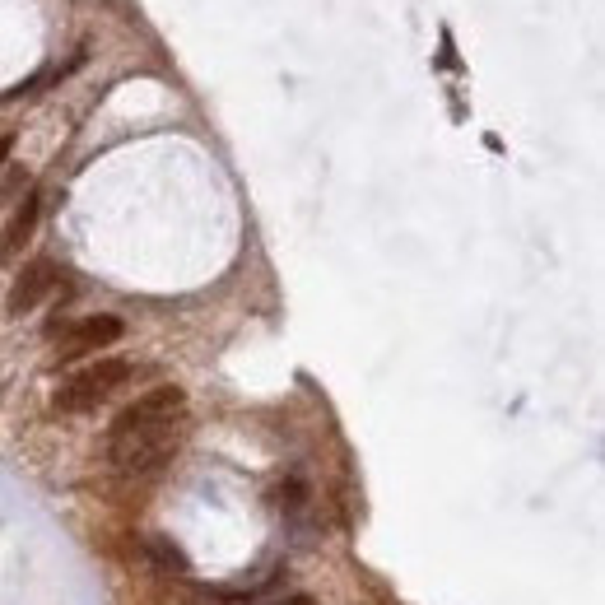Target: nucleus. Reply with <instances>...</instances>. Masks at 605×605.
<instances>
[{"mask_svg": "<svg viewBox=\"0 0 605 605\" xmlns=\"http://www.w3.org/2000/svg\"><path fill=\"white\" fill-rule=\"evenodd\" d=\"M121 317H84V322H70L66 326V336H61V350H56V359L70 363V359H80V354H94V350H108V345H117L121 340Z\"/></svg>", "mask_w": 605, "mask_h": 605, "instance_id": "4", "label": "nucleus"}, {"mask_svg": "<svg viewBox=\"0 0 605 605\" xmlns=\"http://www.w3.org/2000/svg\"><path fill=\"white\" fill-rule=\"evenodd\" d=\"M10 149H14V135L5 131L0 135V173H5V163H10Z\"/></svg>", "mask_w": 605, "mask_h": 605, "instance_id": "9", "label": "nucleus"}, {"mask_svg": "<svg viewBox=\"0 0 605 605\" xmlns=\"http://www.w3.org/2000/svg\"><path fill=\"white\" fill-rule=\"evenodd\" d=\"M126 377H131V363H126V359H98V363H89L84 373L70 377L66 387L52 396V405H56V410H66V415L94 410L98 401H108Z\"/></svg>", "mask_w": 605, "mask_h": 605, "instance_id": "2", "label": "nucleus"}, {"mask_svg": "<svg viewBox=\"0 0 605 605\" xmlns=\"http://www.w3.org/2000/svg\"><path fill=\"white\" fill-rule=\"evenodd\" d=\"M187 410V391L182 387H154L140 401H131L112 419V433H131V429H149V424H168Z\"/></svg>", "mask_w": 605, "mask_h": 605, "instance_id": "3", "label": "nucleus"}, {"mask_svg": "<svg viewBox=\"0 0 605 605\" xmlns=\"http://www.w3.org/2000/svg\"><path fill=\"white\" fill-rule=\"evenodd\" d=\"M145 559H149L154 568H159V573H168V578H173V573H177V578H182V573H191V559H187L182 550H177V545H173L168 536L145 540Z\"/></svg>", "mask_w": 605, "mask_h": 605, "instance_id": "7", "label": "nucleus"}, {"mask_svg": "<svg viewBox=\"0 0 605 605\" xmlns=\"http://www.w3.org/2000/svg\"><path fill=\"white\" fill-rule=\"evenodd\" d=\"M38 215H42V196H24V205L14 210V219L0 229V266H10L14 256L24 252L28 242H33V229H38Z\"/></svg>", "mask_w": 605, "mask_h": 605, "instance_id": "6", "label": "nucleus"}, {"mask_svg": "<svg viewBox=\"0 0 605 605\" xmlns=\"http://www.w3.org/2000/svg\"><path fill=\"white\" fill-rule=\"evenodd\" d=\"M275 605H317L312 596H284V601H275Z\"/></svg>", "mask_w": 605, "mask_h": 605, "instance_id": "10", "label": "nucleus"}, {"mask_svg": "<svg viewBox=\"0 0 605 605\" xmlns=\"http://www.w3.org/2000/svg\"><path fill=\"white\" fill-rule=\"evenodd\" d=\"M52 284H56V266H52V261H28V266L19 270V280H14L10 298H5L10 317H24V312H33L42 298L52 294Z\"/></svg>", "mask_w": 605, "mask_h": 605, "instance_id": "5", "label": "nucleus"}, {"mask_svg": "<svg viewBox=\"0 0 605 605\" xmlns=\"http://www.w3.org/2000/svg\"><path fill=\"white\" fill-rule=\"evenodd\" d=\"M270 503H275L280 512H289V517H294V512L308 508V484H303V480H284L280 489L270 494Z\"/></svg>", "mask_w": 605, "mask_h": 605, "instance_id": "8", "label": "nucleus"}, {"mask_svg": "<svg viewBox=\"0 0 605 605\" xmlns=\"http://www.w3.org/2000/svg\"><path fill=\"white\" fill-rule=\"evenodd\" d=\"M177 447H182L177 419L149 424V429H131V433H112V466L126 475H145V471H154V466H163Z\"/></svg>", "mask_w": 605, "mask_h": 605, "instance_id": "1", "label": "nucleus"}]
</instances>
